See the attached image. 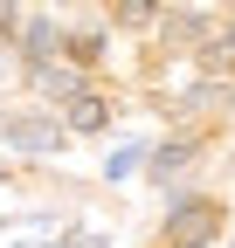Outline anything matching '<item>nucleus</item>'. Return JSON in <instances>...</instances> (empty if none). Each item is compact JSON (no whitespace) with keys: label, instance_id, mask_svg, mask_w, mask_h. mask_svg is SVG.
<instances>
[{"label":"nucleus","instance_id":"6e6552de","mask_svg":"<svg viewBox=\"0 0 235 248\" xmlns=\"http://www.w3.org/2000/svg\"><path fill=\"white\" fill-rule=\"evenodd\" d=\"M0 35H14V0H0Z\"/></svg>","mask_w":235,"mask_h":248},{"label":"nucleus","instance_id":"f257e3e1","mask_svg":"<svg viewBox=\"0 0 235 248\" xmlns=\"http://www.w3.org/2000/svg\"><path fill=\"white\" fill-rule=\"evenodd\" d=\"M221 234V207H208V200H180L166 214V241L173 248H208Z\"/></svg>","mask_w":235,"mask_h":248},{"label":"nucleus","instance_id":"f03ea898","mask_svg":"<svg viewBox=\"0 0 235 248\" xmlns=\"http://www.w3.org/2000/svg\"><path fill=\"white\" fill-rule=\"evenodd\" d=\"M104 97H90V90H69V131H104Z\"/></svg>","mask_w":235,"mask_h":248},{"label":"nucleus","instance_id":"0eeeda50","mask_svg":"<svg viewBox=\"0 0 235 248\" xmlns=\"http://www.w3.org/2000/svg\"><path fill=\"white\" fill-rule=\"evenodd\" d=\"M97 48H104V35H97V28H83V35H69V55H76V62H97Z\"/></svg>","mask_w":235,"mask_h":248},{"label":"nucleus","instance_id":"423d86ee","mask_svg":"<svg viewBox=\"0 0 235 248\" xmlns=\"http://www.w3.org/2000/svg\"><path fill=\"white\" fill-rule=\"evenodd\" d=\"M187 159H194V145H166V152H159V159H152V172L166 179V172H180Z\"/></svg>","mask_w":235,"mask_h":248},{"label":"nucleus","instance_id":"39448f33","mask_svg":"<svg viewBox=\"0 0 235 248\" xmlns=\"http://www.w3.org/2000/svg\"><path fill=\"white\" fill-rule=\"evenodd\" d=\"M152 0H118V21H125V28H152Z\"/></svg>","mask_w":235,"mask_h":248},{"label":"nucleus","instance_id":"20e7f679","mask_svg":"<svg viewBox=\"0 0 235 248\" xmlns=\"http://www.w3.org/2000/svg\"><path fill=\"white\" fill-rule=\"evenodd\" d=\"M21 48L35 55V62H49L55 48H63V28H55V21H28V28H21Z\"/></svg>","mask_w":235,"mask_h":248},{"label":"nucleus","instance_id":"7ed1b4c3","mask_svg":"<svg viewBox=\"0 0 235 248\" xmlns=\"http://www.w3.org/2000/svg\"><path fill=\"white\" fill-rule=\"evenodd\" d=\"M7 131H14L21 152H55V145H63V138H55V124H42V117H14Z\"/></svg>","mask_w":235,"mask_h":248}]
</instances>
